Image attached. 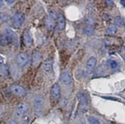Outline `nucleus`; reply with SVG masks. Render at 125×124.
Here are the masks:
<instances>
[{"label":"nucleus","mask_w":125,"mask_h":124,"mask_svg":"<svg viewBox=\"0 0 125 124\" xmlns=\"http://www.w3.org/2000/svg\"><path fill=\"white\" fill-rule=\"evenodd\" d=\"M65 25H66V21H65V19L64 17V15L62 14H61L59 15L58 19V27L59 30H64L65 28Z\"/></svg>","instance_id":"ddd939ff"},{"label":"nucleus","mask_w":125,"mask_h":124,"mask_svg":"<svg viewBox=\"0 0 125 124\" xmlns=\"http://www.w3.org/2000/svg\"><path fill=\"white\" fill-rule=\"evenodd\" d=\"M84 34L86 35H88V36L94 35V29L93 25H87L85 27L84 30Z\"/></svg>","instance_id":"f3484780"},{"label":"nucleus","mask_w":125,"mask_h":124,"mask_svg":"<svg viewBox=\"0 0 125 124\" xmlns=\"http://www.w3.org/2000/svg\"><path fill=\"white\" fill-rule=\"evenodd\" d=\"M124 27H125V19H124Z\"/></svg>","instance_id":"c756f323"},{"label":"nucleus","mask_w":125,"mask_h":124,"mask_svg":"<svg viewBox=\"0 0 125 124\" xmlns=\"http://www.w3.org/2000/svg\"><path fill=\"white\" fill-rule=\"evenodd\" d=\"M48 15H49L51 18L54 19L55 20L57 19V14H56V12H55V11H53V10L50 11V12H49V14H48Z\"/></svg>","instance_id":"412c9836"},{"label":"nucleus","mask_w":125,"mask_h":124,"mask_svg":"<svg viewBox=\"0 0 125 124\" xmlns=\"http://www.w3.org/2000/svg\"><path fill=\"white\" fill-rule=\"evenodd\" d=\"M45 25L46 27L49 29V30H52L54 28H55V20L51 18L49 15H48L45 19Z\"/></svg>","instance_id":"f8f14e48"},{"label":"nucleus","mask_w":125,"mask_h":124,"mask_svg":"<svg viewBox=\"0 0 125 124\" xmlns=\"http://www.w3.org/2000/svg\"><path fill=\"white\" fill-rule=\"evenodd\" d=\"M29 106L28 104L21 103V104H20L17 106V108H16L15 115L17 116L18 117L23 116H25V114L27 113V111L29 110Z\"/></svg>","instance_id":"39448f33"},{"label":"nucleus","mask_w":125,"mask_h":124,"mask_svg":"<svg viewBox=\"0 0 125 124\" xmlns=\"http://www.w3.org/2000/svg\"><path fill=\"white\" fill-rule=\"evenodd\" d=\"M85 21H86V22H88V25H93V24L94 23V19H91V17L87 18V19H85Z\"/></svg>","instance_id":"4be33fe9"},{"label":"nucleus","mask_w":125,"mask_h":124,"mask_svg":"<svg viewBox=\"0 0 125 124\" xmlns=\"http://www.w3.org/2000/svg\"><path fill=\"white\" fill-rule=\"evenodd\" d=\"M60 80L61 82L65 85H68L72 83V76L69 72L64 71L63 73H62V74L60 75Z\"/></svg>","instance_id":"6e6552de"},{"label":"nucleus","mask_w":125,"mask_h":124,"mask_svg":"<svg viewBox=\"0 0 125 124\" xmlns=\"http://www.w3.org/2000/svg\"><path fill=\"white\" fill-rule=\"evenodd\" d=\"M0 73L5 77L8 76L9 74V67H8V65H6V64H3V65L0 66Z\"/></svg>","instance_id":"dca6fc26"},{"label":"nucleus","mask_w":125,"mask_h":124,"mask_svg":"<svg viewBox=\"0 0 125 124\" xmlns=\"http://www.w3.org/2000/svg\"><path fill=\"white\" fill-rule=\"evenodd\" d=\"M43 69L47 73H50L52 71V63L51 61H46L43 64Z\"/></svg>","instance_id":"2eb2a0df"},{"label":"nucleus","mask_w":125,"mask_h":124,"mask_svg":"<svg viewBox=\"0 0 125 124\" xmlns=\"http://www.w3.org/2000/svg\"><path fill=\"white\" fill-rule=\"evenodd\" d=\"M82 124H84V123H82Z\"/></svg>","instance_id":"2f4dec72"},{"label":"nucleus","mask_w":125,"mask_h":124,"mask_svg":"<svg viewBox=\"0 0 125 124\" xmlns=\"http://www.w3.org/2000/svg\"><path fill=\"white\" fill-rule=\"evenodd\" d=\"M25 19V14L22 12H17L12 17V24L16 29H19L23 25Z\"/></svg>","instance_id":"f03ea898"},{"label":"nucleus","mask_w":125,"mask_h":124,"mask_svg":"<svg viewBox=\"0 0 125 124\" xmlns=\"http://www.w3.org/2000/svg\"><path fill=\"white\" fill-rule=\"evenodd\" d=\"M23 41L27 47H30L33 43V38L29 29H25L23 32Z\"/></svg>","instance_id":"423d86ee"},{"label":"nucleus","mask_w":125,"mask_h":124,"mask_svg":"<svg viewBox=\"0 0 125 124\" xmlns=\"http://www.w3.org/2000/svg\"><path fill=\"white\" fill-rule=\"evenodd\" d=\"M51 95L52 96V98L55 100L59 98V96L61 95V88L60 86L58 84H55L52 85V87L51 88Z\"/></svg>","instance_id":"1a4fd4ad"},{"label":"nucleus","mask_w":125,"mask_h":124,"mask_svg":"<svg viewBox=\"0 0 125 124\" xmlns=\"http://www.w3.org/2000/svg\"><path fill=\"white\" fill-rule=\"evenodd\" d=\"M124 55H125V52H124Z\"/></svg>","instance_id":"7c9ffc66"},{"label":"nucleus","mask_w":125,"mask_h":124,"mask_svg":"<svg viewBox=\"0 0 125 124\" xmlns=\"http://www.w3.org/2000/svg\"><path fill=\"white\" fill-rule=\"evenodd\" d=\"M44 106L45 103L44 100L42 98H35L34 100V109L35 114L38 116H41L43 114V110H44Z\"/></svg>","instance_id":"7ed1b4c3"},{"label":"nucleus","mask_w":125,"mask_h":124,"mask_svg":"<svg viewBox=\"0 0 125 124\" xmlns=\"http://www.w3.org/2000/svg\"><path fill=\"white\" fill-rule=\"evenodd\" d=\"M115 23L116 26H122V25L124 24V20L121 16H117L115 19Z\"/></svg>","instance_id":"aec40b11"},{"label":"nucleus","mask_w":125,"mask_h":124,"mask_svg":"<svg viewBox=\"0 0 125 124\" xmlns=\"http://www.w3.org/2000/svg\"><path fill=\"white\" fill-rule=\"evenodd\" d=\"M120 3L123 5L124 7H125V0H121V1L120 2Z\"/></svg>","instance_id":"a878e982"},{"label":"nucleus","mask_w":125,"mask_h":124,"mask_svg":"<svg viewBox=\"0 0 125 124\" xmlns=\"http://www.w3.org/2000/svg\"><path fill=\"white\" fill-rule=\"evenodd\" d=\"M107 64H108V65H109V67L113 70L117 68L118 67V63L115 60H109L107 61Z\"/></svg>","instance_id":"6ab92c4d"},{"label":"nucleus","mask_w":125,"mask_h":124,"mask_svg":"<svg viewBox=\"0 0 125 124\" xmlns=\"http://www.w3.org/2000/svg\"><path fill=\"white\" fill-rule=\"evenodd\" d=\"M87 120H88V122L89 123V124H101L100 120L94 116H89L87 118Z\"/></svg>","instance_id":"a211bd4d"},{"label":"nucleus","mask_w":125,"mask_h":124,"mask_svg":"<svg viewBox=\"0 0 125 124\" xmlns=\"http://www.w3.org/2000/svg\"><path fill=\"white\" fill-rule=\"evenodd\" d=\"M7 124H19L17 122H15V121H11L9 123H8Z\"/></svg>","instance_id":"bb28decb"},{"label":"nucleus","mask_w":125,"mask_h":124,"mask_svg":"<svg viewBox=\"0 0 125 124\" xmlns=\"http://www.w3.org/2000/svg\"><path fill=\"white\" fill-rule=\"evenodd\" d=\"M3 38L5 43H15L18 41V37L15 32L9 29H6L4 31Z\"/></svg>","instance_id":"f257e3e1"},{"label":"nucleus","mask_w":125,"mask_h":124,"mask_svg":"<svg viewBox=\"0 0 125 124\" xmlns=\"http://www.w3.org/2000/svg\"><path fill=\"white\" fill-rule=\"evenodd\" d=\"M105 2L107 3L108 5H113V4H114V2L113 1H106Z\"/></svg>","instance_id":"b1692460"},{"label":"nucleus","mask_w":125,"mask_h":124,"mask_svg":"<svg viewBox=\"0 0 125 124\" xmlns=\"http://www.w3.org/2000/svg\"><path fill=\"white\" fill-rule=\"evenodd\" d=\"M15 2V1H13V0H12V1H6V3H7V5H12V3H14Z\"/></svg>","instance_id":"393cba45"},{"label":"nucleus","mask_w":125,"mask_h":124,"mask_svg":"<svg viewBox=\"0 0 125 124\" xmlns=\"http://www.w3.org/2000/svg\"><path fill=\"white\" fill-rule=\"evenodd\" d=\"M2 106L0 105V115H1L2 114Z\"/></svg>","instance_id":"c85d7f7f"},{"label":"nucleus","mask_w":125,"mask_h":124,"mask_svg":"<svg viewBox=\"0 0 125 124\" xmlns=\"http://www.w3.org/2000/svg\"><path fill=\"white\" fill-rule=\"evenodd\" d=\"M16 61H17V64L19 66L23 67L28 62V56L25 53H19L17 56V58H16Z\"/></svg>","instance_id":"9d476101"},{"label":"nucleus","mask_w":125,"mask_h":124,"mask_svg":"<svg viewBox=\"0 0 125 124\" xmlns=\"http://www.w3.org/2000/svg\"><path fill=\"white\" fill-rule=\"evenodd\" d=\"M10 90L18 96H25L26 95V91L23 87L18 84H12L10 86Z\"/></svg>","instance_id":"20e7f679"},{"label":"nucleus","mask_w":125,"mask_h":124,"mask_svg":"<svg viewBox=\"0 0 125 124\" xmlns=\"http://www.w3.org/2000/svg\"><path fill=\"white\" fill-rule=\"evenodd\" d=\"M117 31V28L115 25H110L106 29V33L109 35H114L116 34Z\"/></svg>","instance_id":"4468645a"},{"label":"nucleus","mask_w":125,"mask_h":124,"mask_svg":"<svg viewBox=\"0 0 125 124\" xmlns=\"http://www.w3.org/2000/svg\"><path fill=\"white\" fill-rule=\"evenodd\" d=\"M4 62H5V59H4V57H3L2 56L0 55V66H2V65H3V64H5Z\"/></svg>","instance_id":"5701e85b"},{"label":"nucleus","mask_w":125,"mask_h":124,"mask_svg":"<svg viewBox=\"0 0 125 124\" xmlns=\"http://www.w3.org/2000/svg\"><path fill=\"white\" fill-rule=\"evenodd\" d=\"M97 64V58L95 57H91L88 61H87L86 63V67L88 68V70L89 71H92L96 66Z\"/></svg>","instance_id":"9b49d317"},{"label":"nucleus","mask_w":125,"mask_h":124,"mask_svg":"<svg viewBox=\"0 0 125 124\" xmlns=\"http://www.w3.org/2000/svg\"><path fill=\"white\" fill-rule=\"evenodd\" d=\"M42 59V56L40 51H34L33 54H32V65L34 67H38L40 64Z\"/></svg>","instance_id":"0eeeda50"},{"label":"nucleus","mask_w":125,"mask_h":124,"mask_svg":"<svg viewBox=\"0 0 125 124\" xmlns=\"http://www.w3.org/2000/svg\"><path fill=\"white\" fill-rule=\"evenodd\" d=\"M0 42H1V41H0Z\"/></svg>","instance_id":"473e14b6"},{"label":"nucleus","mask_w":125,"mask_h":124,"mask_svg":"<svg viewBox=\"0 0 125 124\" xmlns=\"http://www.w3.org/2000/svg\"><path fill=\"white\" fill-rule=\"evenodd\" d=\"M2 20H3V15L0 12V21H1Z\"/></svg>","instance_id":"cd10ccee"}]
</instances>
